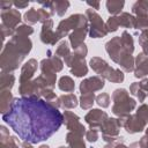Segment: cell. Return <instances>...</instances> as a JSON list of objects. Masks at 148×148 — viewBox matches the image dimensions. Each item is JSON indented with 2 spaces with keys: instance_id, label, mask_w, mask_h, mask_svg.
I'll return each mask as SVG.
<instances>
[{
  "instance_id": "cell-1",
  "label": "cell",
  "mask_w": 148,
  "mask_h": 148,
  "mask_svg": "<svg viewBox=\"0 0 148 148\" xmlns=\"http://www.w3.org/2000/svg\"><path fill=\"white\" fill-rule=\"evenodd\" d=\"M18 136L37 143L52 136L62 125L64 114L50 102L40 98H14L9 111L2 114Z\"/></svg>"
},
{
  "instance_id": "cell-2",
  "label": "cell",
  "mask_w": 148,
  "mask_h": 148,
  "mask_svg": "<svg viewBox=\"0 0 148 148\" xmlns=\"http://www.w3.org/2000/svg\"><path fill=\"white\" fill-rule=\"evenodd\" d=\"M32 43L29 37L14 35L2 49L0 67L3 73H12L18 68L25 56L31 51Z\"/></svg>"
},
{
  "instance_id": "cell-3",
  "label": "cell",
  "mask_w": 148,
  "mask_h": 148,
  "mask_svg": "<svg viewBox=\"0 0 148 148\" xmlns=\"http://www.w3.org/2000/svg\"><path fill=\"white\" fill-rule=\"evenodd\" d=\"M112 112L118 118L126 117L131 114V111L135 109L136 102L135 99L131 98L127 90L124 88H118L112 94Z\"/></svg>"
},
{
  "instance_id": "cell-4",
  "label": "cell",
  "mask_w": 148,
  "mask_h": 148,
  "mask_svg": "<svg viewBox=\"0 0 148 148\" xmlns=\"http://www.w3.org/2000/svg\"><path fill=\"white\" fill-rule=\"evenodd\" d=\"M86 16L89 22V36L91 38H102L108 35L105 23L99 14L94 9H87Z\"/></svg>"
},
{
  "instance_id": "cell-5",
  "label": "cell",
  "mask_w": 148,
  "mask_h": 148,
  "mask_svg": "<svg viewBox=\"0 0 148 148\" xmlns=\"http://www.w3.org/2000/svg\"><path fill=\"white\" fill-rule=\"evenodd\" d=\"M86 20H87V16L86 15H82V14H73L68 18H65V20L60 21V23L58 24V28H57L56 31L60 36V38H62L65 36H67L71 30H75Z\"/></svg>"
},
{
  "instance_id": "cell-6",
  "label": "cell",
  "mask_w": 148,
  "mask_h": 148,
  "mask_svg": "<svg viewBox=\"0 0 148 148\" xmlns=\"http://www.w3.org/2000/svg\"><path fill=\"white\" fill-rule=\"evenodd\" d=\"M105 50L109 54V57L111 58L112 61H114L116 64H119V61L126 57L127 54H130L123 46L121 40H120V36H116L113 38H111L109 42H106L105 44Z\"/></svg>"
},
{
  "instance_id": "cell-7",
  "label": "cell",
  "mask_w": 148,
  "mask_h": 148,
  "mask_svg": "<svg viewBox=\"0 0 148 148\" xmlns=\"http://www.w3.org/2000/svg\"><path fill=\"white\" fill-rule=\"evenodd\" d=\"M118 119H119L120 125L130 134L139 133V132H142L143 130H146L147 123L143 121L141 118H139L136 114H130V116L121 117V118H118Z\"/></svg>"
},
{
  "instance_id": "cell-8",
  "label": "cell",
  "mask_w": 148,
  "mask_h": 148,
  "mask_svg": "<svg viewBox=\"0 0 148 148\" xmlns=\"http://www.w3.org/2000/svg\"><path fill=\"white\" fill-rule=\"evenodd\" d=\"M64 124L66 125L67 130L69 132L76 133L81 136L86 135V127L83 126V124L80 123V117L75 113H73L72 111H65L64 112Z\"/></svg>"
},
{
  "instance_id": "cell-9",
  "label": "cell",
  "mask_w": 148,
  "mask_h": 148,
  "mask_svg": "<svg viewBox=\"0 0 148 148\" xmlns=\"http://www.w3.org/2000/svg\"><path fill=\"white\" fill-rule=\"evenodd\" d=\"M89 32V24H88V18L82 22L75 30H73L69 34V43L73 47V50L77 49L82 44H84V39L87 34Z\"/></svg>"
},
{
  "instance_id": "cell-10",
  "label": "cell",
  "mask_w": 148,
  "mask_h": 148,
  "mask_svg": "<svg viewBox=\"0 0 148 148\" xmlns=\"http://www.w3.org/2000/svg\"><path fill=\"white\" fill-rule=\"evenodd\" d=\"M53 28V21L49 20L42 24V30H40V40L44 44L49 45H56V43L61 39L60 36L57 34V31L52 30Z\"/></svg>"
},
{
  "instance_id": "cell-11",
  "label": "cell",
  "mask_w": 148,
  "mask_h": 148,
  "mask_svg": "<svg viewBox=\"0 0 148 148\" xmlns=\"http://www.w3.org/2000/svg\"><path fill=\"white\" fill-rule=\"evenodd\" d=\"M21 22V14L17 9L10 8L7 10H1V24L6 28L15 30Z\"/></svg>"
},
{
  "instance_id": "cell-12",
  "label": "cell",
  "mask_w": 148,
  "mask_h": 148,
  "mask_svg": "<svg viewBox=\"0 0 148 148\" xmlns=\"http://www.w3.org/2000/svg\"><path fill=\"white\" fill-rule=\"evenodd\" d=\"M103 87H104V79H102L101 76H91L83 80L80 83V92L81 94L95 92L97 90H101Z\"/></svg>"
},
{
  "instance_id": "cell-13",
  "label": "cell",
  "mask_w": 148,
  "mask_h": 148,
  "mask_svg": "<svg viewBox=\"0 0 148 148\" xmlns=\"http://www.w3.org/2000/svg\"><path fill=\"white\" fill-rule=\"evenodd\" d=\"M108 118L109 116L105 111H102L99 109H92L86 114L84 120L90 126V128H96V127H99Z\"/></svg>"
},
{
  "instance_id": "cell-14",
  "label": "cell",
  "mask_w": 148,
  "mask_h": 148,
  "mask_svg": "<svg viewBox=\"0 0 148 148\" xmlns=\"http://www.w3.org/2000/svg\"><path fill=\"white\" fill-rule=\"evenodd\" d=\"M120 127H121V125H120L118 118H108V119L99 126V130H101V132L103 133V135L118 136Z\"/></svg>"
},
{
  "instance_id": "cell-15",
  "label": "cell",
  "mask_w": 148,
  "mask_h": 148,
  "mask_svg": "<svg viewBox=\"0 0 148 148\" xmlns=\"http://www.w3.org/2000/svg\"><path fill=\"white\" fill-rule=\"evenodd\" d=\"M148 75V56L143 52L139 53L135 58L134 65V76L140 79Z\"/></svg>"
},
{
  "instance_id": "cell-16",
  "label": "cell",
  "mask_w": 148,
  "mask_h": 148,
  "mask_svg": "<svg viewBox=\"0 0 148 148\" xmlns=\"http://www.w3.org/2000/svg\"><path fill=\"white\" fill-rule=\"evenodd\" d=\"M37 67H38V62L36 59H29L25 64H23L21 68V74H20V83L30 81L34 74L36 73Z\"/></svg>"
},
{
  "instance_id": "cell-17",
  "label": "cell",
  "mask_w": 148,
  "mask_h": 148,
  "mask_svg": "<svg viewBox=\"0 0 148 148\" xmlns=\"http://www.w3.org/2000/svg\"><path fill=\"white\" fill-rule=\"evenodd\" d=\"M18 92H20V95L22 97H25V98H39L40 97L39 90L36 87L34 80H30V81L20 83Z\"/></svg>"
},
{
  "instance_id": "cell-18",
  "label": "cell",
  "mask_w": 148,
  "mask_h": 148,
  "mask_svg": "<svg viewBox=\"0 0 148 148\" xmlns=\"http://www.w3.org/2000/svg\"><path fill=\"white\" fill-rule=\"evenodd\" d=\"M18 141L15 136L9 135L5 126H0V148H18Z\"/></svg>"
},
{
  "instance_id": "cell-19",
  "label": "cell",
  "mask_w": 148,
  "mask_h": 148,
  "mask_svg": "<svg viewBox=\"0 0 148 148\" xmlns=\"http://www.w3.org/2000/svg\"><path fill=\"white\" fill-rule=\"evenodd\" d=\"M13 101H14V98H13V95L9 89L0 90V112H1V114H6L9 111Z\"/></svg>"
},
{
  "instance_id": "cell-20",
  "label": "cell",
  "mask_w": 148,
  "mask_h": 148,
  "mask_svg": "<svg viewBox=\"0 0 148 148\" xmlns=\"http://www.w3.org/2000/svg\"><path fill=\"white\" fill-rule=\"evenodd\" d=\"M90 67H91V69L96 73V74H98V76H102L103 74H104V72L110 67L109 66V64L104 60V59H102V58H99V57H92L91 59H90Z\"/></svg>"
},
{
  "instance_id": "cell-21",
  "label": "cell",
  "mask_w": 148,
  "mask_h": 148,
  "mask_svg": "<svg viewBox=\"0 0 148 148\" xmlns=\"http://www.w3.org/2000/svg\"><path fill=\"white\" fill-rule=\"evenodd\" d=\"M66 142L69 148H86L83 136L73 132H68L66 134Z\"/></svg>"
},
{
  "instance_id": "cell-22",
  "label": "cell",
  "mask_w": 148,
  "mask_h": 148,
  "mask_svg": "<svg viewBox=\"0 0 148 148\" xmlns=\"http://www.w3.org/2000/svg\"><path fill=\"white\" fill-rule=\"evenodd\" d=\"M59 103H60V108L62 109H74L79 104V101L75 94L71 92L67 95L59 96Z\"/></svg>"
},
{
  "instance_id": "cell-23",
  "label": "cell",
  "mask_w": 148,
  "mask_h": 148,
  "mask_svg": "<svg viewBox=\"0 0 148 148\" xmlns=\"http://www.w3.org/2000/svg\"><path fill=\"white\" fill-rule=\"evenodd\" d=\"M15 83V76L12 73H3L1 72L0 75V90L12 89Z\"/></svg>"
},
{
  "instance_id": "cell-24",
  "label": "cell",
  "mask_w": 148,
  "mask_h": 148,
  "mask_svg": "<svg viewBox=\"0 0 148 148\" xmlns=\"http://www.w3.org/2000/svg\"><path fill=\"white\" fill-rule=\"evenodd\" d=\"M106 9L108 12L112 15V16H116L117 14H119L121 12V9L124 8V5L125 2L123 0H108L106 1Z\"/></svg>"
},
{
  "instance_id": "cell-25",
  "label": "cell",
  "mask_w": 148,
  "mask_h": 148,
  "mask_svg": "<svg viewBox=\"0 0 148 148\" xmlns=\"http://www.w3.org/2000/svg\"><path fill=\"white\" fill-rule=\"evenodd\" d=\"M119 25L124 28H134L135 29V16L130 13H121L118 16Z\"/></svg>"
},
{
  "instance_id": "cell-26",
  "label": "cell",
  "mask_w": 148,
  "mask_h": 148,
  "mask_svg": "<svg viewBox=\"0 0 148 148\" xmlns=\"http://www.w3.org/2000/svg\"><path fill=\"white\" fill-rule=\"evenodd\" d=\"M58 87L60 90L66 91V92H72L75 89V83L72 77L69 76H61L58 81Z\"/></svg>"
},
{
  "instance_id": "cell-27",
  "label": "cell",
  "mask_w": 148,
  "mask_h": 148,
  "mask_svg": "<svg viewBox=\"0 0 148 148\" xmlns=\"http://www.w3.org/2000/svg\"><path fill=\"white\" fill-rule=\"evenodd\" d=\"M71 73L76 76V77H82L88 73V66L86 64V60L82 59L79 62H76L72 68H71Z\"/></svg>"
},
{
  "instance_id": "cell-28",
  "label": "cell",
  "mask_w": 148,
  "mask_h": 148,
  "mask_svg": "<svg viewBox=\"0 0 148 148\" xmlns=\"http://www.w3.org/2000/svg\"><path fill=\"white\" fill-rule=\"evenodd\" d=\"M120 40H121V44H123L124 49L130 54H132L133 51H134V42H133V37L130 35V32L123 31V34L120 36Z\"/></svg>"
},
{
  "instance_id": "cell-29",
  "label": "cell",
  "mask_w": 148,
  "mask_h": 148,
  "mask_svg": "<svg viewBox=\"0 0 148 148\" xmlns=\"http://www.w3.org/2000/svg\"><path fill=\"white\" fill-rule=\"evenodd\" d=\"M96 99V96H95V92H88V94H81L80 96V106L83 109V110H88L94 104V101Z\"/></svg>"
},
{
  "instance_id": "cell-30",
  "label": "cell",
  "mask_w": 148,
  "mask_h": 148,
  "mask_svg": "<svg viewBox=\"0 0 148 148\" xmlns=\"http://www.w3.org/2000/svg\"><path fill=\"white\" fill-rule=\"evenodd\" d=\"M119 66H120V68L124 71V72H132V71H134V65H135V59L133 58V56L132 54H127L126 57H124L120 61H119V64H118Z\"/></svg>"
},
{
  "instance_id": "cell-31",
  "label": "cell",
  "mask_w": 148,
  "mask_h": 148,
  "mask_svg": "<svg viewBox=\"0 0 148 148\" xmlns=\"http://www.w3.org/2000/svg\"><path fill=\"white\" fill-rule=\"evenodd\" d=\"M23 20H24L25 24H35V23L39 22V15H38L37 9L36 8H30L23 15Z\"/></svg>"
},
{
  "instance_id": "cell-32",
  "label": "cell",
  "mask_w": 148,
  "mask_h": 148,
  "mask_svg": "<svg viewBox=\"0 0 148 148\" xmlns=\"http://www.w3.org/2000/svg\"><path fill=\"white\" fill-rule=\"evenodd\" d=\"M135 29L146 30L148 29V14H140L135 16Z\"/></svg>"
},
{
  "instance_id": "cell-33",
  "label": "cell",
  "mask_w": 148,
  "mask_h": 148,
  "mask_svg": "<svg viewBox=\"0 0 148 148\" xmlns=\"http://www.w3.org/2000/svg\"><path fill=\"white\" fill-rule=\"evenodd\" d=\"M47 59H49V62H50L51 67L56 71V73L60 72V71L64 68V61H62L59 57H57L56 54H54V56H49Z\"/></svg>"
},
{
  "instance_id": "cell-34",
  "label": "cell",
  "mask_w": 148,
  "mask_h": 148,
  "mask_svg": "<svg viewBox=\"0 0 148 148\" xmlns=\"http://www.w3.org/2000/svg\"><path fill=\"white\" fill-rule=\"evenodd\" d=\"M34 32V28L29 24H21L15 29L14 35H18V36H24V37H29L31 34Z\"/></svg>"
},
{
  "instance_id": "cell-35",
  "label": "cell",
  "mask_w": 148,
  "mask_h": 148,
  "mask_svg": "<svg viewBox=\"0 0 148 148\" xmlns=\"http://www.w3.org/2000/svg\"><path fill=\"white\" fill-rule=\"evenodd\" d=\"M124 77H125V75H124L123 71H120L119 68H113V71L111 72L110 76L108 79V81L113 82V83H120V82L124 81Z\"/></svg>"
},
{
  "instance_id": "cell-36",
  "label": "cell",
  "mask_w": 148,
  "mask_h": 148,
  "mask_svg": "<svg viewBox=\"0 0 148 148\" xmlns=\"http://www.w3.org/2000/svg\"><path fill=\"white\" fill-rule=\"evenodd\" d=\"M105 27L108 32H114L118 30L119 28V21H118V16H110L108 18V21L105 22Z\"/></svg>"
},
{
  "instance_id": "cell-37",
  "label": "cell",
  "mask_w": 148,
  "mask_h": 148,
  "mask_svg": "<svg viewBox=\"0 0 148 148\" xmlns=\"http://www.w3.org/2000/svg\"><path fill=\"white\" fill-rule=\"evenodd\" d=\"M69 53H71V50H69V46H68L67 42H66V40H62V42L59 44V46L57 47V50H56V56L59 57V58H60V57L66 58Z\"/></svg>"
},
{
  "instance_id": "cell-38",
  "label": "cell",
  "mask_w": 148,
  "mask_h": 148,
  "mask_svg": "<svg viewBox=\"0 0 148 148\" xmlns=\"http://www.w3.org/2000/svg\"><path fill=\"white\" fill-rule=\"evenodd\" d=\"M139 44L142 47V51L145 54L148 56V29L143 30L139 36Z\"/></svg>"
},
{
  "instance_id": "cell-39",
  "label": "cell",
  "mask_w": 148,
  "mask_h": 148,
  "mask_svg": "<svg viewBox=\"0 0 148 148\" xmlns=\"http://www.w3.org/2000/svg\"><path fill=\"white\" fill-rule=\"evenodd\" d=\"M96 102L102 108H108L110 105V96L106 92H102L96 96Z\"/></svg>"
},
{
  "instance_id": "cell-40",
  "label": "cell",
  "mask_w": 148,
  "mask_h": 148,
  "mask_svg": "<svg viewBox=\"0 0 148 148\" xmlns=\"http://www.w3.org/2000/svg\"><path fill=\"white\" fill-rule=\"evenodd\" d=\"M40 97H43L47 102H51V101L57 98V95H56V92L53 91L52 88H45L40 91Z\"/></svg>"
},
{
  "instance_id": "cell-41",
  "label": "cell",
  "mask_w": 148,
  "mask_h": 148,
  "mask_svg": "<svg viewBox=\"0 0 148 148\" xmlns=\"http://www.w3.org/2000/svg\"><path fill=\"white\" fill-rule=\"evenodd\" d=\"M135 114H136L139 118H141L143 121L148 123V105H147V104L140 105V106L138 108Z\"/></svg>"
},
{
  "instance_id": "cell-42",
  "label": "cell",
  "mask_w": 148,
  "mask_h": 148,
  "mask_svg": "<svg viewBox=\"0 0 148 148\" xmlns=\"http://www.w3.org/2000/svg\"><path fill=\"white\" fill-rule=\"evenodd\" d=\"M38 12V15H39V22H42V24L49 20H51V13L49 10H46L45 8H38L37 9Z\"/></svg>"
},
{
  "instance_id": "cell-43",
  "label": "cell",
  "mask_w": 148,
  "mask_h": 148,
  "mask_svg": "<svg viewBox=\"0 0 148 148\" xmlns=\"http://www.w3.org/2000/svg\"><path fill=\"white\" fill-rule=\"evenodd\" d=\"M86 139L89 142H96L98 139V131L96 128H90L89 131L86 132Z\"/></svg>"
},
{
  "instance_id": "cell-44",
  "label": "cell",
  "mask_w": 148,
  "mask_h": 148,
  "mask_svg": "<svg viewBox=\"0 0 148 148\" xmlns=\"http://www.w3.org/2000/svg\"><path fill=\"white\" fill-rule=\"evenodd\" d=\"M14 32H15V30H12V29H9V28H6L5 25H2L1 24V34H2V40H5L6 39V37H8V36H14Z\"/></svg>"
},
{
  "instance_id": "cell-45",
  "label": "cell",
  "mask_w": 148,
  "mask_h": 148,
  "mask_svg": "<svg viewBox=\"0 0 148 148\" xmlns=\"http://www.w3.org/2000/svg\"><path fill=\"white\" fill-rule=\"evenodd\" d=\"M74 52H75L76 54H79L80 57L86 58V56H87V53H88V49H87L86 44H82L81 46H79L77 49H75V50H74Z\"/></svg>"
},
{
  "instance_id": "cell-46",
  "label": "cell",
  "mask_w": 148,
  "mask_h": 148,
  "mask_svg": "<svg viewBox=\"0 0 148 148\" xmlns=\"http://www.w3.org/2000/svg\"><path fill=\"white\" fill-rule=\"evenodd\" d=\"M139 89H140V82H133V83L130 86V92H131L133 96H136V92H138Z\"/></svg>"
},
{
  "instance_id": "cell-47",
  "label": "cell",
  "mask_w": 148,
  "mask_h": 148,
  "mask_svg": "<svg viewBox=\"0 0 148 148\" xmlns=\"http://www.w3.org/2000/svg\"><path fill=\"white\" fill-rule=\"evenodd\" d=\"M102 139L105 141V142H118L120 141L121 142V138L119 136H109V135H102Z\"/></svg>"
},
{
  "instance_id": "cell-48",
  "label": "cell",
  "mask_w": 148,
  "mask_h": 148,
  "mask_svg": "<svg viewBox=\"0 0 148 148\" xmlns=\"http://www.w3.org/2000/svg\"><path fill=\"white\" fill-rule=\"evenodd\" d=\"M140 145L142 148H148V127L146 128V134L140 139Z\"/></svg>"
},
{
  "instance_id": "cell-49",
  "label": "cell",
  "mask_w": 148,
  "mask_h": 148,
  "mask_svg": "<svg viewBox=\"0 0 148 148\" xmlns=\"http://www.w3.org/2000/svg\"><path fill=\"white\" fill-rule=\"evenodd\" d=\"M12 6H13V1H1V2H0V8H1V10L10 9Z\"/></svg>"
},
{
  "instance_id": "cell-50",
  "label": "cell",
  "mask_w": 148,
  "mask_h": 148,
  "mask_svg": "<svg viewBox=\"0 0 148 148\" xmlns=\"http://www.w3.org/2000/svg\"><path fill=\"white\" fill-rule=\"evenodd\" d=\"M136 97H138L139 102H143V101L146 99V97H147V94L141 89V87H140V89H139L138 92H136Z\"/></svg>"
},
{
  "instance_id": "cell-51",
  "label": "cell",
  "mask_w": 148,
  "mask_h": 148,
  "mask_svg": "<svg viewBox=\"0 0 148 148\" xmlns=\"http://www.w3.org/2000/svg\"><path fill=\"white\" fill-rule=\"evenodd\" d=\"M13 5L16 8H25L29 5V1H13Z\"/></svg>"
},
{
  "instance_id": "cell-52",
  "label": "cell",
  "mask_w": 148,
  "mask_h": 148,
  "mask_svg": "<svg viewBox=\"0 0 148 148\" xmlns=\"http://www.w3.org/2000/svg\"><path fill=\"white\" fill-rule=\"evenodd\" d=\"M140 87H141V89L147 94V96H148V77L147 79H143L141 82H140Z\"/></svg>"
},
{
  "instance_id": "cell-53",
  "label": "cell",
  "mask_w": 148,
  "mask_h": 148,
  "mask_svg": "<svg viewBox=\"0 0 148 148\" xmlns=\"http://www.w3.org/2000/svg\"><path fill=\"white\" fill-rule=\"evenodd\" d=\"M87 5H89V6H90V7H92L94 9H99V2H98V1H95V2L87 1Z\"/></svg>"
},
{
  "instance_id": "cell-54",
  "label": "cell",
  "mask_w": 148,
  "mask_h": 148,
  "mask_svg": "<svg viewBox=\"0 0 148 148\" xmlns=\"http://www.w3.org/2000/svg\"><path fill=\"white\" fill-rule=\"evenodd\" d=\"M128 148H142V147H141L140 142H133V143H131V145H130V147H128Z\"/></svg>"
},
{
  "instance_id": "cell-55",
  "label": "cell",
  "mask_w": 148,
  "mask_h": 148,
  "mask_svg": "<svg viewBox=\"0 0 148 148\" xmlns=\"http://www.w3.org/2000/svg\"><path fill=\"white\" fill-rule=\"evenodd\" d=\"M116 145H117L116 142H109V143H106L103 148H114V147H116Z\"/></svg>"
},
{
  "instance_id": "cell-56",
  "label": "cell",
  "mask_w": 148,
  "mask_h": 148,
  "mask_svg": "<svg viewBox=\"0 0 148 148\" xmlns=\"http://www.w3.org/2000/svg\"><path fill=\"white\" fill-rule=\"evenodd\" d=\"M22 148H34V147L31 146V143H30V142H27V141H24V142L22 143Z\"/></svg>"
},
{
  "instance_id": "cell-57",
  "label": "cell",
  "mask_w": 148,
  "mask_h": 148,
  "mask_svg": "<svg viewBox=\"0 0 148 148\" xmlns=\"http://www.w3.org/2000/svg\"><path fill=\"white\" fill-rule=\"evenodd\" d=\"M114 148H128V147H127V146H125L123 142H118V143L116 145V147H114Z\"/></svg>"
},
{
  "instance_id": "cell-58",
  "label": "cell",
  "mask_w": 148,
  "mask_h": 148,
  "mask_svg": "<svg viewBox=\"0 0 148 148\" xmlns=\"http://www.w3.org/2000/svg\"><path fill=\"white\" fill-rule=\"evenodd\" d=\"M38 148H50V147H49L47 145H40V146H39Z\"/></svg>"
},
{
  "instance_id": "cell-59",
  "label": "cell",
  "mask_w": 148,
  "mask_h": 148,
  "mask_svg": "<svg viewBox=\"0 0 148 148\" xmlns=\"http://www.w3.org/2000/svg\"><path fill=\"white\" fill-rule=\"evenodd\" d=\"M58 148H69V147H65V146H61V147H58Z\"/></svg>"
}]
</instances>
